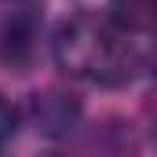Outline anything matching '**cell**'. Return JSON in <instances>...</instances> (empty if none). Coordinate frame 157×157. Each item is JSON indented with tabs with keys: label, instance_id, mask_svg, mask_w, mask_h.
I'll use <instances>...</instances> for the list:
<instances>
[{
	"label": "cell",
	"instance_id": "obj_3",
	"mask_svg": "<svg viewBox=\"0 0 157 157\" xmlns=\"http://www.w3.org/2000/svg\"><path fill=\"white\" fill-rule=\"evenodd\" d=\"M15 128H18V110L0 95V143H7L15 135Z\"/></svg>",
	"mask_w": 157,
	"mask_h": 157
},
{
	"label": "cell",
	"instance_id": "obj_2",
	"mask_svg": "<svg viewBox=\"0 0 157 157\" xmlns=\"http://www.w3.org/2000/svg\"><path fill=\"white\" fill-rule=\"evenodd\" d=\"M106 18L121 33H146L154 22V0H110Z\"/></svg>",
	"mask_w": 157,
	"mask_h": 157
},
{
	"label": "cell",
	"instance_id": "obj_1",
	"mask_svg": "<svg viewBox=\"0 0 157 157\" xmlns=\"http://www.w3.org/2000/svg\"><path fill=\"white\" fill-rule=\"evenodd\" d=\"M51 51H55L59 70H66L70 77H84L95 84H121L132 77L128 40L102 15L80 11L73 18H66L55 29Z\"/></svg>",
	"mask_w": 157,
	"mask_h": 157
}]
</instances>
